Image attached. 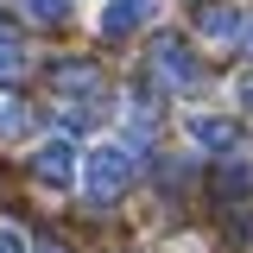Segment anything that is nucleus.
Wrapping results in <instances>:
<instances>
[{
  "label": "nucleus",
  "mask_w": 253,
  "mask_h": 253,
  "mask_svg": "<svg viewBox=\"0 0 253 253\" xmlns=\"http://www.w3.org/2000/svg\"><path fill=\"white\" fill-rule=\"evenodd\" d=\"M234 95H241V108H253V70L241 76V83H234Z\"/></svg>",
  "instance_id": "14"
},
{
  "label": "nucleus",
  "mask_w": 253,
  "mask_h": 253,
  "mask_svg": "<svg viewBox=\"0 0 253 253\" xmlns=\"http://www.w3.org/2000/svg\"><path fill=\"white\" fill-rule=\"evenodd\" d=\"M241 13H247V6H203V13H196V32L215 38V44H234V38H241Z\"/></svg>",
  "instance_id": "7"
},
{
  "label": "nucleus",
  "mask_w": 253,
  "mask_h": 253,
  "mask_svg": "<svg viewBox=\"0 0 253 253\" xmlns=\"http://www.w3.org/2000/svg\"><path fill=\"white\" fill-rule=\"evenodd\" d=\"M152 76L171 83V89H196L203 83V63H196V51H190L177 32H165V38H152Z\"/></svg>",
  "instance_id": "2"
},
{
  "label": "nucleus",
  "mask_w": 253,
  "mask_h": 253,
  "mask_svg": "<svg viewBox=\"0 0 253 253\" xmlns=\"http://www.w3.org/2000/svg\"><path fill=\"white\" fill-rule=\"evenodd\" d=\"M19 76H26V51L13 38H0V83H19Z\"/></svg>",
  "instance_id": "9"
},
{
  "label": "nucleus",
  "mask_w": 253,
  "mask_h": 253,
  "mask_svg": "<svg viewBox=\"0 0 253 253\" xmlns=\"http://www.w3.org/2000/svg\"><path fill=\"white\" fill-rule=\"evenodd\" d=\"M51 89H63V95H83L76 101V121L95 108V95H101V70H95L89 57H70V63H51Z\"/></svg>",
  "instance_id": "5"
},
{
  "label": "nucleus",
  "mask_w": 253,
  "mask_h": 253,
  "mask_svg": "<svg viewBox=\"0 0 253 253\" xmlns=\"http://www.w3.org/2000/svg\"><path fill=\"white\" fill-rule=\"evenodd\" d=\"M234 51H241V57H253V6L241 13V38H234Z\"/></svg>",
  "instance_id": "13"
},
{
  "label": "nucleus",
  "mask_w": 253,
  "mask_h": 253,
  "mask_svg": "<svg viewBox=\"0 0 253 253\" xmlns=\"http://www.w3.org/2000/svg\"><path fill=\"white\" fill-rule=\"evenodd\" d=\"M26 6V19H38V26H57L63 13H70V0H19Z\"/></svg>",
  "instance_id": "10"
},
{
  "label": "nucleus",
  "mask_w": 253,
  "mask_h": 253,
  "mask_svg": "<svg viewBox=\"0 0 253 253\" xmlns=\"http://www.w3.org/2000/svg\"><path fill=\"white\" fill-rule=\"evenodd\" d=\"M152 19H158V0H108L95 26H101V38H108V44H121V38H133V32L152 26Z\"/></svg>",
  "instance_id": "4"
},
{
  "label": "nucleus",
  "mask_w": 253,
  "mask_h": 253,
  "mask_svg": "<svg viewBox=\"0 0 253 253\" xmlns=\"http://www.w3.org/2000/svg\"><path fill=\"white\" fill-rule=\"evenodd\" d=\"M190 133V146H203V152H221V158H234L241 146H247V126L234 121V114H190L184 121Z\"/></svg>",
  "instance_id": "3"
},
{
  "label": "nucleus",
  "mask_w": 253,
  "mask_h": 253,
  "mask_svg": "<svg viewBox=\"0 0 253 253\" xmlns=\"http://www.w3.org/2000/svg\"><path fill=\"white\" fill-rule=\"evenodd\" d=\"M247 190H253V165H247V158H228V165L215 171V196L234 203V196H247Z\"/></svg>",
  "instance_id": "8"
},
{
  "label": "nucleus",
  "mask_w": 253,
  "mask_h": 253,
  "mask_svg": "<svg viewBox=\"0 0 253 253\" xmlns=\"http://www.w3.org/2000/svg\"><path fill=\"white\" fill-rule=\"evenodd\" d=\"M0 253H32L26 234H19V228H6V221H0Z\"/></svg>",
  "instance_id": "12"
},
{
  "label": "nucleus",
  "mask_w": 253,
  "mask_h": 253,
  "mask_svg": "<svg viewBox=\"0 0 253 253\" xmlns=\"http://www.w3.org/2000/svg\"><path fill=\"white\" fill-rule=\"evenodd\" d=\"M139 177V158H133V146H121V139H101L89 158H83V184H89L95 203H114V196H126V184Z\"/></svg>",
  "instance_id": "1"
},
{
  "label": "nucleus",
  "mask_w": 253,
  "mask_h": 253,
  "mask_svg": "<svg viewBox=\"0 0 253 253\" xmlns=\"http://www.w3.org/2000/svg\"><path fill=\"white\" fill-rule=\"evenodd\" d=\"M32 177H38V184H51V190H70V177H76V146H70V139H44V146H38V152H32Z\"/></svg>",
  "instance_id": "6"
},
{
  "label": "nucleus",
  "mask_w": 253,
  "mask_h": 253,
  "mask_svg": "<svg viewBox=\"0 0 253 253\" xmlns=\"http://www.w3.org/2000/svg\"><path fill=\"white\" fill-rule=\"evenodd\" d=\"M0 133H6V139H13V133H26V108H19V101H6V108H0Z\"/></svg>",
  "instance_id": "11"
},
{
  "label": "nucleus",
  "mask_w": 253,
  "mask_h": 253,
  "mask_svg": "<svg viewBox=\"0 0 253 253\" xmlns=\"http://www.w3.org/2000/svg\"><path fill=\"white\" fill-rule=\"evenodd\" d=\"M38 253H70V247H57V241H44V247H38Z\"/></svg>",
  "instance_id": "15"
}]
</instances>
